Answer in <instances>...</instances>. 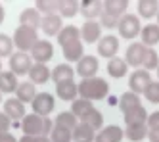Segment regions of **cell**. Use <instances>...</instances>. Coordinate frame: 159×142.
<instances>
[{
	"mask_svg": "<svg viewBox=\"0 0 159 142\" xmlns=\"http://www.w3.org/2000/svg\"><path fill=\"white\" fill-rule=\"evenodd\" d=\"M138 106H142L140 104V96L138 94H134V92H125L123 96H121V100H119V108H121V111L123 113H129L130 110H134V108H138Z\"/></svg>",
	"mask_w": 159,
	"mask_h": 142,
	"instance_id": "cell-28",
	"label": "cell"
},
{
	"mask_svg": "<svg viewBox=\"0 0 159 142\" xmlns=\"http://www.w3.org/2000/svg\"><path fill=\"white\" fill-rule=\"evenodd\" d=\"M117 27H119V35L123 39H136L140 35L142 27H140V19L136 17L134 14H125L119 23H117Z\"/></svg>",
	"mask_w": 159,
	"mask_h": 142,
	"instance_id": "cell-4",
	"label": "cell"
},
{
	"mask_svg": "<svg viewBox=\"0 0 159 142\" xmlns=\"http://www.w3.org/2000/svg\"><path fill=\"white\" fill-rule=\"evenodd\" d=\"M81 123H84V125H88V127H92L94 131H98V129H102V123H104V115H102L98 110H90V111H86L83 117H81Z\"/></svg>",
	"mask_w": 159,
	"mask_h": 142,
	"instance_id": "cell-32",
	"label": "cell"
},
{
	"mask_svg": "<svg viewBox=\"0 0 159 142\" xmlns=\"http://www.w3.org/2000/svg\"><path fill=\"white\" fill-rule=\"evenodd\" d=\"M125 121H127V127L130 125H146L148 121V111L144 106H138V108L130 110L129 113H125Z\"/></svg>",
	"mask_w": 159,
	"mask_h": 142,
	"instance_id": "cell-25",
	"label": "cell"
},
{
	"mask_svg": "<svg viewBox=\"0 0 159 142\" xmlns=\"http://www.w3.org/2000/svg\"><path fill=\"white\" fill-rule=\"evenodd\" d=\"M35 8H37V12L44 16H52V14H56V10H58V2L56 0H39V2L35 4Z\"/></svg>",
	"mask_w": 159,
	"mask_h": 142,
	"instance_id": "cell-39",
	"label": "cell"
},
{
	"mask_svg": "<svg viewBox=\"0 0 159 142\" xmlns=\"http://www.w3.org/2000/svg\"><path fill=\"white\" fill-rule=\"evenodd\" d=\"M144 96L150 102H153V104H159V81H152L150 85H148Z\"/></svg>",
	"mask_w": 159,
	"mask_h": 142,
	"instance_id": "cell-41",
	"label": "cell"
},
{
	"mask_svg": "<svg viewBox=\"0 0 159 142\" xmlns=\"http://www.w3.org/2000/svg\"><path fill=\"white\" fill-rule=\"evenodd\" d=\"M129 8V2H125V0H106L104 2V14H109L113 17H123L125 12Z\"/></svg>",
	"mask_w": 159,
	"mask_h": 142,
	"instance_id": "cell-20",
	"label": "cell"
},
{
	"mask_svg": "<svg viewBox=\"0 0 159 142\" xmlns=\"http://www.w3.org/2000/svg\"><path fill=\"white\" fill-rule=\"evenodd\" d=\"M16 96L19 102H33L37 96V90H35V85L31 81H25V83H19V87L16 90Z\"/></svg>",
	"mask_w": 159,
	"mask_h": 142,
	"instance_id": "cell-26",
	"label": "cell"
},
{
	"mask_svg": "<svg viewBox=\"0 0 159 142\" xmlns=\"http://www.w3.org/2000/svg\"><path fill=\"white\" fill-rule=\"evenodd\" d=\"M109 92V85L100 79V77H92V79H83L79 83V94H81V98L84 100H102L106 98Z\"/></svg>",
	"mask_w": 159,
	"mask_h": 142,
	"instance_id": "cell-2",
	"label": "cell"
},
{
	"mask_svg": "<svg viewBox=\"0 0 159 142\" xmlns=\"http://www.w3.org/2000/svg\"><path fill=\"white\" fill-rule=\"evenodd\" d=\"M146 125H148V129H159V111H153L148 115Z\"/></svg>",
	"mask_w": 159,
	"mask_h": 142,
	"instance_id": "cell-43",
	"label": "cell"
},
{
	"mask_svg": "<svg viewBox=\"0 0 159 142\" xmlns=\"http://www.w3.org/2000/svg\"><path fill=\"white\" fill-rule=\"evenodd\" d=\"M56 92L58 96L65 102H75V96L79 94V85H75V81H63V83H58L56 85Z\"/></svg>",
	"mask_w": 159,
	"mask_h": 142,
	"instance_id": "cell-16",
	"label": "cell"
},
{
	"mask_svg": "<svg viewBox=\"0 0 159 142\" xmlns=\"http://www.w3.org/2000/svg\"><path fill=\"white\" fill-rule=\"evenodd\" d=\"M144 54H146V46L142 42H132L127 48V58H125V62H127V65H132V67H142Z\"/></svg>",
	"mask_w": 159,
	"mask_h": 142,
	"instance_id": "cell-10",
	"label": "cell"
},
{
	"mask_svg": "<svg viewBox=\"0 0 159 142\" xmlns=\"http://www.w3.org/2000/svg\"><path fill=\"white\" fill-rule=\"evenodd\" d=\"M119 50V39L113 37V35H107V37H102L98 42V54H102L104 58H115Z\"/></svg>",
	"mask_w": 159,
	"mask_h": 142,
	"instance_id": "cell-11",
	"label": "cell"
},
{
	"mask_svg": "<svg viewBox=\"0 0 159 142\" xmlns=\"http://www.w3.org/2000/svg\"><path fill=\"white\" fill-rule=\"evenodd\" d=\"M19 87L17 77L12 73V71H0V92H6V94H12L16 92Z\"/></svg>",
	"mask_w": 159,
	"mask_h": 142,
	"instance_id": "cell-21",
	"label": "cell"
},
{
	"mask_svg": "<svg viewBox=\"0 0 159 142\" xmlns=\"http://www.w3.org/2000/svg\"><path fill=\"white\" fill-rule=\"evenodd\" d=\"M148 131H150L148 125H130V127H127L125 135H127V138L132 140V142H140V140H144L148 136Z\"/></svg>",
	"mask_w": 159,
	"mask_h": 142,
	"instance_id": "cell-33",
	"label": "cell"
},
{
	"mask_svg": "<svg viewBox=\"0 0 159 142\" xmlns=\"http://www.w3.org/2000/svg\"><path fill=\"white\" fill-rule=\"evenodd\" d=\"M152 83V77H150V73H148L146 69H136L134 73L130 75V79H129V87H130V92H134V94H144L146 92V88H148V85Z\"/></svg>",
	"mask_w": 159,
	"mask_h": 142,
	"instance_id": "cell-7",
	"label": "cell"
},
{
	"mask_svg": "<svg viewBox=\"0 0 159 142\" xmlns=\"http://www.w3.org/2000/svg\"><path fill=\"white\" fill-rule=\"evenodd\" d=\"M73 40H81V29H77L75 25H67L60 31L58 35V42L63 46L67 42H73Z\"/></svg>",
	"mask_w": 159,
	"mask_h": 142,
	"instance_id": "cell-31",
	"label": "cell"
},
{
	"mask_svg": "<svg viewBox=\"0 0 159 142\" xmlns=\"http://www.w3.org/2000/svg\"><path fill=\"white\" fill-rule=\"evenodd\" d=\"M157 25H159V10H157Z\"/></svg>",
	"mask_w": 159,
	"mask_h": 142,
	"instance_id": "cell-49",
	"label": "cell"
},
{
	"mask_svg": "<svg viewBox=\"0 0 159 142\" xmlns=\"http://www.w3.org/2000/svg\"><path fill=\"white\" fill-rule=\"evenodd\" d=\"M54 123L50 117H40L37 113H29L21 121V131L27 136H46L52 133Z\"/></svg>",
	"mask_w": 159,
	"mask_h": 142,
	"instance_id": "cell-1",
	"label": "cell"
},
{
	"mask_svg": "<svg viewBox=\"0 0 159 142\" xmlns=\"http://www.w3.org/2000/svg\"><path fill=\"white\" fill-rule=\"evenodd\" d=\"M40 29L48 35V37H56L60 35V31L63 29V21L58 14H52V16H44L42 23H40Z\"/></svg>",
	"mask_w": 159,
	"mask_h": 142,
	"instance_id": "cell-12",
	"label": "cell"
},
{
	"mask_svg": "<svg viewBox=\"0 0 159 142\" xmlns=\"http://www.w3.org/2000/svg\"><path fill=\"white\" fill-rule=\"evenodd\" d=\"M0 102H2V92H0Z\"/></svg>",
	"mask_w": 159,
	"mask_h": 142,
	"instance_id": "cell-50",
	"label": "cell"
},
{
	"mask_svg": "<svg viewBox=\"0 0 159 142\" xmlns=\"http://www.w3.org/2000/svg\"><path fill=\"white\" fill-rule=\"evenodd\" d=\"M52 56H54V46L48 40H39L31 50V58L35 60V64H44L46 65V62Z\"/></svg>",
	"mask_w": 159,
	"mask_h": 142,
	"instance_id": "cell-8",
	"label": "cell"
},
{
	"mask_svg": "<svg viewBox=\"0 0 159 142\" xmlns=\"http://www.w3.org/2000/svg\"><path fill=\"white\" fill-rule=\"evenodd\" d=\"M12 50H14V40L8 35L0 33V58H4V56L12 58Z\"/></svg>",
	"mask_w": 159,
	"mask_h": 142,
	"instance_id": "cell-40",
	"label": "cell"
},
{
	"mask_svg": "<svg viewBox=\"0 0 159 142\" xmlns=\"http://www.w3.org/2000/svg\"><path fill=\"white\" fill-rule=\"evenodd\" d=\"M140 37H142V44L146 48H152L153 44L159 42V25H146L142 31H140Z\"/></svg>",
	"mask_w": 159,
	"mask_h": 142,
	"instance_id": "cell-24",
	"label": "cell"
},
{
	"mask_svg": "<svg viewBox=\"0 0 159 142\" xmlns=\"http://www.w3.org/2000/svg\"><path fill=\"white\" fill-rule=\"evenodd\" d=\"M79 12L86 17V21L88 19L96 21L98 16L104 14V2H100V0H84V2H81V10Z\"/></svg>",
	"mask_w": 159,
	"mask_h": 142,
	"instance_id": "cell-14",
	"label": "cell"
},
{
	"mask_svg": "<svg viewBox=\"0 0 159 142\" xmlns=\"http://www.w3.org/2000/svg\"><path fill=\"white\" fill-rule=\"evenodd\" d=\"M157 10H159V2H155V0H140L138 2V12L142 17H153L157 16Z\"/></svg>",
	"mask_w": 159,
	"mask_h": 142,
	"instance_id": "cell-35",
	"label": "cell"
},
{
	"mask_svg": "<svg viewBox=\"0 0 159 142\" xmlns=\"http://www.w3.org/2000/svg\"><path fill=\"white\" fill-rule=\"evenodd\" d=\"M73 75H75L73 67H71V65H67V64L56 65L54 71H52V79H54L56 85H58V83H63V81H73Z\"/></svg>",
	"mask_w": 159,
	"mask_h": 142,
	"instance_id": "cell-27",
	"label": "cell"
},
{
	"mask_svg": "<svg viewBox=\"0 0 159 142\" xmlns=\"http://www.w3.org/2000/svg\"><path fill=\"white\" fill-rule=\"evenodd\" d=\"M39 42L37 29H31L25 25H19L14 33V44L19 48V52H31L33 46Z\"/></svg>",
	"mask_w": 159,
	"mask_h": 142,
	"instance_id": "cell-3",
	"label": "cell"
},
{
	"mask_svg": "<svg viewBox=\"0 0 159 142\" xmlns=\"http://www.w3.org/2000/svg\"><path fill=\"white\" fill-rule=\"evenodd\" d=\"M63 48V56L67 62H79L83 58V42L81 40H73L61 46Z\"/></svg>",
	"mask_w": 159,
	"mask_h": 142,
	"instance_id": "cell-23",
	"label": "cell"
},
{
	"mask_svg": "<svg viewBox=\"0 0 159 142\" xmlns=\"http://www.w3.org/2000/svg\"><path fill=\"white\" fill-rule=\"evenodd\" d=\"M102 25L107 27V29H113V27H117V23H119V17H113L109 14H102Z\"/></svg>",
	"mask_w": 159,
	"mask_h": 142,
	"instance_id": "cell-42",
	"label": "cell"
},
{
	"mask_svg": "<svg viewBox=\"0 0 159 142\" xmlns=\"http://www.w3.org/2000/svg\"><path fill=\"white\" fill-rule=\"evenodd\" d=\"M33 67V58L27 52H16L10 58V69L14 75H25Z\"/></svg>",
	"mask_w": 159,
	"mask_h": 142,
	"instance_id": "cell-5",
	"label": "cell"
},
{
	"mask_svg": "<svg viewBox=\"0 0 159 142\" xmlns=\"http://www.w3.org/2000/svg\"><path fill=\"white\" fill-rule=\"evenodd\" d=\"M159 65V56L153 48H146V54H144V62H142V67L150 73V69H157Z\"/></svg>",
	"mask_w": 159,
	"mask_h": 142,
	"instance_id": "cell-38",
	"label": "cell"
},
{
	"mask_svg": "<svg viewBox=\"0 0 159 142\" xmlns=\"http://www.w3.org/2000/svg\"><path fill=\"white\" fill-rule=\"evenodd\" d=\"M50 77H52V73L44 64H33V67L29 71V79L33 85H44Z\"/></svg>",
	"mask_w": 159,
	"mask_h": 142,
	"instance_id": "cell-18",
	"label": "cell"
},
{
	"mask_svg": "<svg viewBox=\"0 0 159 142\" xmlns=\"http://www.w3.org/2000/svg\"><path fill=\"white\" fill-rule=\"evenodd\" d=\"M94 138H96V131H94V129L79 121V125L75 127V131H73V140L75 142H94Z\"/></svg>",
	"mask_w": 159,
	"mask_h": 142,
	"instance_id": "cell-22",
	"label": "cell"
},
{
	"mask_svg": "<svg viewBox=\"0 0 159 142\" xmlns=\"http://www.w3.org/2000/svg\"><path fill=\"white\" fill-rule=\"evenodd\" d=\"M127 67H129L127 62L115 56V58H111L109 64H107V73H109L111 77H115V79H121V77L127 75Z\"/></svg>",
	"mask_w": 159,
	"mask_h": 142,
	"instance_id": "cell-29",
	"label": "cell"
},
{
	"mask_svg": "<svg viewBox=\"0 0 159 142\" xmlns=\"http://www.w3.org/2000/svg\"><path fill=\"white\" fill-rule=\"evenodd\" d=\"M8 129H10V117L4 111H0V133H6Z\"/></svg>",
	"mask_w": 159,
	"mask_h": 142,
	"instance_id": "cell-45",
	"label": "cell"
},
{
	"mask_svg": "<svg viewBox=\"0 0 159 142\" xmlns=\"http://www.w3.org/2000/svg\"><path fill=\"white\" fill-rule=\"evenodd\" d=\"M0 142H17L14 135H10L8 131L6 133H0Z\"/></svg>",
	"mask_w": 159,
	"mask_h": 142,
	"instance_id": "cell-46",
	"label": "cell"
},
{
	"mask_svg": "<svg viewBox=\"0 0 159 142\" xmlns=\"http://www.w3.org/2000/svg\"><path fill=\"white\" fill-rule=\"evenodd\" d=\"M100 33H102L100 23L94 21V19H88V21L83 23V27H81V39L90 44V42H96L100 39Z\"/></svg>",
	"mask_w": 159,
	"mask_h": 142,
	"instance_id": "cell-13",
	"label": "cell"
},
{
	"mask_svg": "<svg viewBox=\"0 0 159 142\" xmlns=\"http://www.w3.org/2000/svg\"><path fill=\"white\" fill-rule=\"evenodd\" d=\"M19 142H52V140L48 136H27V135H23Z\"/></svg>",
	"mask_w": 159,
	"mask_h": 142,
	"instance_id": "cell-44",
	"label": "cell"
},
{
	"mask_svg": "<svg viewBox=\"0 0 159 142\" xmlns=\"http://www.w3.org/2000/svg\"><path fill=\"white\" fill-rule=\"evenodd\" d=\"M31 104H33V111H35L37 115H40V117H48L54 111V106H56L54 96H52L50 92H40V94H37L35 100H33Z\"/></svg>",
	"mask_w": 159,
	"mask_h": 142,
	"instance_id": "cell-6",
	"label": "cell"
},
{
	"mask_svg": "<svg viewBox=\"0 0 159 142\" xmlns=\"http://www.w3.org/2000/svg\"><path fill=\"white\" fill-rule=\"evenodd\" d=\"M71 138H73V131L54 125L52 133H50V140H52V142H71Z\"/></svg>",
	"mask_w": 159,
	"mask_h": 142,
	"instance_id": "cell-36",
	"label": "cell"
},
{
	"mask_svg": "<svg viewBox=\"0 0 159 142\" xmlns=\"http://www.w3.org/2000/svg\"><path fill=\"white\" fill-rule=\"evenodd\" d=\"M4 21V8H2V4H0V23Z\"/></svg>",
	"mask_w": 159,
	"mask_h": 142,
	"instance_id": "cell-48",
	"label": "cell"
},
{
	"mask_svg": "<svg viewBox=\"0 0 159 142\" xmlns=\"http://www.w3.org/2000/svg\"><path fill=\"white\" fill-rule=\"evenodd\" d=\"M98 67H100V64H98L96 56H83L81 60L77 62V73L83 79H92L96 75Z\"/></svg>",
	"mask_w": 159,
	"mask_h": 142,
	"instance_id": "cell-9",
	"label": "cell"
},
{
	"mask_svg": "<svg viewBox=\"0 0 159 142\" xmlns=\"http://www.w3.org/2000/svg\"><path fill=\"white\" fill-rule=\"evenodd\" d=\"M79 10H81V4L75 2V0H58L60 17H73L79 14Z\"/></svg>",
	"mask_w": 159,
	"mask_h": 142,
	"instance_id": "cell-30",
	"label": "cell"
},
{
	"mask_svg": "<svg viewBox=\"0 0 159 142\" xmlns=\"http://www.w3.org/2000/svg\"><path fill=\"white\" fill-rule=\"evenodd\" d=\"M19 23H21V25H25V27H31V29H39L40 23H42V17L37 12V8H27V10L21 12Z\"/></svg>",
	"mask_w": 159,
	"mask_h": 142,
	"instance_id": "cell-19",
	"label": "cell"
},
{
	"mask_svg": "<svg viewBox=\"0 0 159 142\" xmlns=\"http://www.w3.org/2000/svg\"><path fill=\"white\" fill-rule=\"evenodd\" d=\"M94 106H92V102L90 100H84V98H81V100H75L73 102V106H71V113L77 117V119H81V117L86 113V111H90Z\"/></svg>",
	"mask_w": 159,
	"mask_h": 142,
	"instance_id": "cell-37",
	"label": "cell"
},
{
	"mask_svg": "<svg viewBox=\"0 0 159 142\" xmlns=\"http://www.w3.org/2000/svg\"><path fill=\"white\" fill-rule=\"evenodd\" d=\"M4 113L10 117V121L12 119H23L25 117V106L17 98H10V100L4 102Z\"/></svg>",
	"mask_w": 159,
	"mask_h": 142,
	"instance_id": "cell-17",
	"label": "cell"
},
{
	"mask_svg": "<svg viewBox=\"0 0 159 142\" xmlns=\"http://www.w3.org/2000/svg\"><path fill=\"white\" fill-rule=\"evenodd\" d=\"M123 135H125V133H123L121 127L109 125V127H106V129H102V131L96 135L94 142H121Z\"/></svg>",
	"mask_w": 159,
	"mask_h": 142,
	"instance_id": "cell-15",
	"label": "cell"
},
{
	"mask_svg": "<svg viewBox=\"0 0 159 142\" xmlns=\"http://www.w3.org/2000/svg\"><path fill=\"white\" fill-rule=\"evenodd\" d=\"M0 69H2V64H0Z\"/></svg>",
	"mask_w": 159,
	"mask_h": 142,
	"instance_id": "cell-52",
	"label": "cell"
},
{
	"mask_svg": "<svg viewBox=\"0 0 159 142\" xmlns=\"http://www.w3.org/2000/svg\"><path fill=\"white\" fill-rule=\"evenodd\" d=\"M148 136H150L152 142H159V129H150V131H148Z\"/></svg>",
	"mask_w": 159,
	"mask_h": 142,
	"instance_id": "cell-47",
	"label": "cell"
},
{
	"mask_svg": "<svg viewBox=\"0 0 159 142\" xmlns=\"http://www.w3.org/2000/svg\"><path fill=\"white\" fill-rule=\"evenodd\" d=\"M56 125L63 127V129H69V131H75V127L79 125V119L71 111H61L58 117H56Z\"/></svg>",
	"mask_w": 159,
	"mask_h": 142,
	"instance_id": "cell-34",
	"label": "cell"
},
{
	"mask_svg": "<svg viewBox=\"0 0 159 142\" xmlns=\"http://www.w3.org/2000/svg\"><path fill=\"white\" fill-rule=\"evenodd\" d=\"M157 75H159V65H157Z\"/></svg>",
	"mask_w": 159,
	"mask_h": 142,
	"instance_id": "cell-51",
	"label": "cell"
}]
</instances>
